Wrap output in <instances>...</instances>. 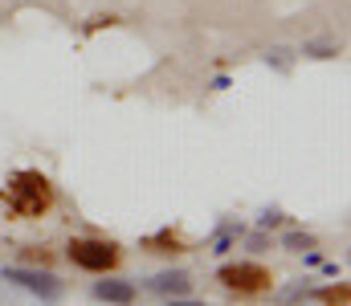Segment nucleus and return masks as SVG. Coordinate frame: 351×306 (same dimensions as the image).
<instances>
[{"label":"nucleus","mask_w":351,"mask_h":306,"mask_svg":"<svg viewBox=\"0 0 351 306\" xmlns=\"http://www.w3.org/2000/svg\"><path fill=\"white\" fill-rule=\"evenodd\" d=\"M0 201H4V208H8L12 216H21V220H41V216L53 208L58 192H53V184H49L45 172L21 168V172H12L8 184L0 188Z\"/></svg>","instance_id":"obj_1"},{"label":"nucleus","mask_w":351,"mask_h":306,"mask_svg":"<svg viewBox=\"0 0 351 306\" xmlns=\"http://www.w3.org/2000/svg\"><path fill=\"white\" fill-rule=\"evenodd\" d=\"M66 257H70L78 270H86V274H106V270L119 266L123 249H119L114 241H102V237H74V241L66 245Z\"/></svg>","instance_id":"obj_2"},{"label":"nucleus","mask_w":351,"mask_h":306,"mask_svg":"<svg viewBox=\"0 0 351 306\" xmlns=\"http://www.w3.org/2000/svg\"><path fill=\"white\" fill-rule=\"evenodd\" d=\"M0 282L21 286L25 294H33V298H41V303H49V306L62 303V294H66V282H58L49 270H29V266H4Z\"/></svg>","instance_id":"obj_3"},{"label":"nucleus","mask_w":351,"mask_h":306,"mask_svg":"<svg viewBox=\"0 0 351 306\" xmlns=\"http://www.w3.org/2000/svg\"><path fill=\"white\" fill-rule=\"evenodd\" d=\"M217 282L225 290H237V294H265L274 286V274L258 262H229L217 270Z\"/></svg>","instance_id":"obj_4"},{"label":"nucleus","mask_w":351,"mask_h":306,"mask_svg":"<svg viewBox=\"0 0 351 306\" xmlns=\"http://www.w3.org/2000/svg\"><path fill=\"white\" fill-rule=\"evenodd\" d=\"M94 298H98V303H110V306H135L139 290H135V282L106 278V282H94Z\"/></svg>","instance_id":"obj_5"},{"label":"nucleus","mask_w":351,"mask_h":306,"mask_svg":"<svg viewBox=\"0 0 351 306\" xmlns=\"http://www.w3.org/2000/svg\"><path fill=\"white\" fill-rule=\"evenodd\" d=\"M147 290L152 294H168V298H184L192 290V274L188 270H164V274L147 278Z\"/></svg>","instance_id":"obj_6"},{"label":"nucleus","mask_w":351,"mask_h":306,"mask_svg":"<svg viewBox=\"0 0 351 306\" xmlns=\"http://www.w3.org/2000/svg\"><path fill=\"white\" fill-rule=\"evenodd\" d=\"M237 237H241V225H229V220H225V225L217 229V237H213V253H229Z\"/></svg>","instance_id":"obj_7"},{"label":"nucleus","mask_w":351,"mask_h":306,"mask_svg":"<svg viewBox=\"0 0 351 306\" xmlns=\"http://www.w3.org/2000/svg\"><path fill=\"white\" fill-rule=\"evenodd\" d=\"M298 298H315V286H311V278H298V286H290V290H282V294H278V303H282V306L298 303Z\"/></svg>","instance_id":"obj_8"},{"label":"nucleus","mask_w":351,"mask_h":306,"mask_svg":"<svg viewBox=\"0 0 351 306\" xmlns=\"http://www.w3.org/2000/svg\"><path fill=\"white\" fill-rule=\"evenodd\" d=\"M282 245H286V249H294V253H306V249H315V237L294 229V233H286V237H282Z\"/></svg>","instance_id":"obj_9"},{"label":"nucleus","mask_w":351,"mask_h":306,"mask_svg":"<svg viewBox=\"0 0 351 306\" xmlns=\"http://www.w3.org/2000/svg\"><path fill=\"white\" fill-rule=\"evenodd\" d=\"M147 245H156V253H180L184 249L172 233H156V237H147Z\"/></svg>","instance_id":"obj_10"},{"label":"nucleus","mask_w":351,"mask_h":306,"mask_svg":"<svg viewBox=\"0 0 351 306\" xmlns=\"http://www.w3.org/2000/svg\"><path fill=\"white\" fill-rule=\"evenodd\" d=\"M315 298H323L327 306H343V303H348V286H335V290H315Z\"/></svg>","instance_id":"obj_11"},{"label":"nucleus","mask_w":351,"mask_h":306,"mask_svg":"<svg viewBox=\"0 0 351 306\" xmlns=\"http://www.w3.org/2000/svg\"><path fill=\"white\" fill-rule=\"evenodd\" d=\"M302 53H311V58H335V53H339V45H327V41H311V45H302Z\"/></svg>","instance_id":"obj_12"},{"label":"nucleus","mask_w":351,"mask_h":306,"mask_svg":"<svg viewBox=\"0 0 351 306\" xmlns=\"http://www.w3.org/2000/svg\"><path fill=\"white\" fill-rule=\"evenodd\" d=\"M258 225H262V229H278V225H282V212H278V208H262Z\"/></svg>","instance_id":"obj_13"},{"label":"nucleus","mask_w":351,"mask_h":306,"mask_svg":"<svg viewBox=\"0 0 351 306\" xmlns=\"http://www.w3.org/2000/svg\"><path fill=\"white\" fill-rule=\"evenodd\" d=\"M265 62H274L278 70H286V66H290V49H269V53H265Z\"/></svg>","instance_id":"obj_14"},{"label":"nucleus","mask_w":351,"mask_h":306,"mask_svg":"<svg viewBox=\"0 0 351 306\" xmlns=\"http://www.w3.org/2000/svg\"><path fill=\"white\" fill-rule=\"evenodd\" d=\"M168 306H208V303H188V298H172Z\"/></svg>","instance_id":"obj_15"}]
</instances>
